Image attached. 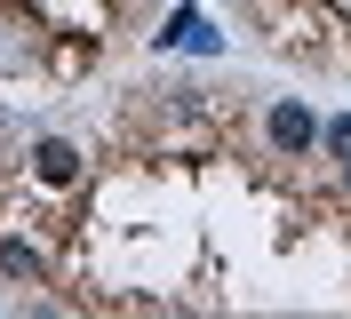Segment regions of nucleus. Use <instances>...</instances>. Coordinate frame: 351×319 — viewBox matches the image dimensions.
<instances>
[{
	"mask_svg": "<svg viewBox=\"0 0 351 319\" xmlns=\"http://www.w3.org/2000/svg\"><path fill=\"white\" fill-rule=\"evenodd\" d=\"M263 136H271V152H280V160H304V152L319 144V120H311V104L280 96V104L263 112Z\"/></svg>",
	"mask_w": 351,
	"mask_h": 319,
	"instance_id": "nucleus-1",
	"label": "nucleus"
},
{
	"mask_svg": "<svg viewBox=\"0 0 351 319\" xmlns=\"http://www.w3.org/2000/svg\"><path fill=\"white\" fill-rule=\"evenodd\" d=\"M32 176L64 191L72 176H80V144H64V136H40V144H32Z\"/></svg>",
	"mask_w": 351,
	"mask_h": 319,
	"instance_id": "nucleus-2",
	"label": "nucleus"
},
{
	"mask_svg": "<svg viewBox=\"0 0 351 319\" xmlns=\"http://www.w3.org/2000/svg\"><path fill=\"white\" fill-rule=\"evenodd\" d=\"M0 279L32 287V279H40V248H32V239H0Z\"/></svg>",
	"mask_w": 351,
	"mask_h": 319,
	"instance_id": "nucleus-3",
	"label": "nucleus"
},
{
	"mask_svg": "<svg viewBox=\"0 0 351 319\" xmlns=\"http://www.w3.org/2000/svg\"><path fill=\"white\" fill-rule=\"evenodd\" d=\"M160 48H199V56H208V48H216V32L199 24V8H176V24L160 32Z\"/></svg>",
	"mask_w": 351,
	"mask_h": 319,
	"instance_id": "nucleus-4",
	"label": "nucleus"
},
{
	"mask_svg": "<svg viewBox=\"0 0 351 319\" xmlns=\"http://www.w3.org/2000/svg\"><path fill=\"white\" fill-rule=\"evenodd\" d=\"M319 144H328L335 160H343V152H351V112H343V120H328V128H319Z\"/></svg>",
	"mask_w": 351,
	"mask_h": 319,
	"instance_id": "nucleus-5",
	"label": "nucleus"
},
{
	"mask_svg": "<svg viewBox=\"0 0 351 319\" xmlns=\"http://www.w3.org/2000/svg\"><path fill=\"white\" fill-rule=\"evenodd\" d=\"M343 191H351V152H343Z\"/></svg>",
	"mask_w": 351,
	"mask_h": 319,
	"instance_id": "nucleus-6",
	"label": "nucleus"
}]
</instances>
